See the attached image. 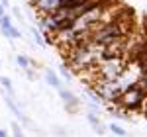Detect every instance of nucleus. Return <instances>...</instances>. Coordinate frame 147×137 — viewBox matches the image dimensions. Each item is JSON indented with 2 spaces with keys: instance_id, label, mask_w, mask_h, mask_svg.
Here are the masks:
<instances>
[{
  "instance_id": "11",
  "label": "nucleus",
  "mask_w": 147,
  "mask_h": 137,
  "mask_svg": "<svg viewBox=\"0 0 147 137\" xmlns=\"http://www.w3.org/2000/svg\"><path fill=\"white\" fill-rule=\"evenodd\" d=\"M10 129H12V133H14V135H22V133H24L18 122H12V124H10Z\"/></svg>"
},
{
  "instance_id": "14",
  "label": "nucleus",
  "mask_w": 147,
  "mask_h": 137,
  "mask_svg": "<svg viewBox=\"0 0 147 137\" xmlns=\"http://www.w3.org/2000/svg\"><path fill=\"white\" fill-rule=\"evenodd\" d=\"M61 77H63L65 80H71V79H73V75L69 73V68H67V67H63V68H61Z\"/></svg>"
},
{
  "instance_id": "9",
  "label": "nucleus",
  "mask_w": 147,
  "mask_h": 137,
  "mask_svg": "<svg viewBox=\"0 0 147 137\" xmlns=\"http://www.w3.org/2000/svg\"><path fill=\"white\" fill-rule=\"evenodd\" d=\"M108 129L112 131L114 135H125V129L122 126H118V124H110V126H108Z\"/></svg>"
},
{
  "instance_id": "10",
  "label": "nucleus",
  "mask_w": 147,
  "mask_h": 137,
  "mask_svg": "<svg viewBox=\"0 0 147 137\" xmlns=\"http://www.w3.org/2000/svg\"><path fill=\"white\" fill-rule=\"evenodd\" d=\"M32 37H34V41L37 45H45V39H43V35L39 34L37 30H32Z\"/></svg>"
},
{
  "instance_id": "16",
  "label": "nucleus",
  "mask_w": 147,
  "mask_h": 137,
  "mask_svg": "<svg viewBox=\"0 0 147 137\" xmlns=\"http://www.w3.org/2000/svg\"><path fill=\"white\" fill-rule=\"evenodd\" d=\"M8 135V131H6V129H0V137H6Z\"/></svg>"
},
{
  "instance_id": "1",
  "label": "nucleus",
  "mask_w": 147,
  "mask_h": 137,
  "mask_svg": "<svg viewBox=\"0 0 147 137\" xmlns=\"http://www.w3.org/2000/svg\"><path fill=\"white\" fill-rule=\"evenodd\" d=\"M65 4V0H34V8L37 16H45V14H53L61 6Z\"/></svg>"
},
{
  "instance_id": "8",
  "label": "nucleus",
  "mask_w": 147,
  "mask_h": 137,
  "mask_svg": "<svg viewBox=\"0 0 147 137\" xmlns=\"http://www.w3.org/2000/svg\"><path fill=\"white\" fill-rule=\"evenodd\" d=\"M16 63H18V67L22 68H28V67H32V61L26 57V55H16Z\"/></svg>"
},
{
  "instance_id": "4",
  "label": "nucleus",
  "mask_w": 147,
  "mask_h": 137,
  "mask_svg": "<svg viewBox=\"0 0 147 137\" xmlns=\"http://www.w3.org/2000/svg\"><path fill=\"white\" fill-rule=\"evenodd\" d=\"M10 26H12V18L8 14H2L0 16V32L6 39H10Z\"/></svg>"
},
{
  "instance_id": "7",
  "label": "nucleus",
  "mask_w": 147,
  "mask_h": 137,
  "mask_svg": "<svg viewBox=\"0 0 147 137\" xmlns=\"http://www.w3.org/2000/svg\"><path fill=\"white\" fill-rule=\"evenodd\" d=\"M0 84H2V88L6 90V94H10L14 96V88H12V80L8 77H0Z\"/></svg>"
},
{
  "instance_id": "17",
  "label": "nucleus",
  "mask_w": 147,
  "mask_h": 137,
  "mask_svg": "<svg viewBox=\"0 0 147 137\" xmlns=\"http://www.w3.org/2000/svg\"><path fill=\"white\" fill-rule=\"evenodd\" d=\"M2 14H6V8H4V6L0 4V16H2Z\"/></svg>"
},
{
  "instance_id": "13",
  "label": "nucleus",
  "mask_w": 147,
  "mask_h": 137,
  "mask_svg": "<svg viewBox=\"0 0 147 137\" xmlns=\"http://www.w3.org/2000/svg\"><path fill=\"white\" fill-rule=\"evenodd\" d=\"M24 73H26V79H28V80H35V79H37V77H35V73H34V68H32V67L24 68Z\"/></svg>"
},
{
  "instance_id": "3",
  "label": "nucleus",
  "mask_w": 147,
  "mask_h": 137,
  "mask_svg": "<svg viewBox=\"0 0 147 137\" xmlns=\"http://www.w3.org/2000/svg\"><path fill=\"white\" fill-rule=\"evenodd\" d=\"M4 102H6V106H8V110H10L12 114H14L18 120H20V122H22L24 126H32V122H30V120H28V118L22 114V110L18 108V104H16V100H14V96L6 94V96H4Z\"/></svg>"
},
{
  "instance_id": "12",
  "label": "nucleus",
  "mask_w": 147,
  "mask_h": 137,
  "mask_svg": "<svg viewBox=\"0 0 147 137\" xmlns=\"http://www.w3.org/2000/svg\"><path fill=\"white\" fill-rule=\"evenodd\" d=\"M22 37V34H20V30H16L14 28V24L10 26V39H20Z\"/></svg>"
},
{
  "instance_id": "5",
  "label": "nucleus",
  "mask_w": 147,
  "mask_h": 137,
  "mask_svg": "<svg viewBox=\"0 0 147 137\" xmlns=\"http://www.w3.org/2000/svg\"><path fill=\"white\" fill-rule=\"evenodd\" d=\"M45 80L49 86H53V88H61V79L55 75V71H51V68H45Z\"/></svg>"
},
{
  "instance_id": "2",
  "label": "nucleus",
  "mask_w": 147,
  "mask_h": 137,
  "mask_svg": "<svg viewBox=\"0 0 147 137\" xmlns=\"http://www.w3.org/2000/svg\"><path fill=\"white\" fill-rule=\"evenodd\" d=\"M57 92H59L61 100H65V108H67L69 112H77V108H79V98H77L73 92L65 90L63 86H61V88H57Z\"/></svg>"
},
{
  "instance_id": "18",
  "label": "nucleus",
  "mask_w": 147,
  "mask_h": 137,
  "mask_svg": "<svg viewBox=\"0 0 147 137\" xmlns=\"http://www.w3.org/2000/svg\"><path fill=\"white\" fill-rule=\"evenodd\" d=\"M0 65H2V59H0Z\"/></svg>"
},
{
  "instance_id": "15",
  "label": "nucleus",
  "mask_w": 147,
  "mask_h": 137,
  "mask_svg": "<svg viewBox=\"0 0 147 137\" xmlns=\"http://www.w3.org/2000/svg\"><path fill=\"white\" fill-rule=\"evenodd\" d=\"M12 12H14V16H16L18 20H24V18H22V12H20V8H14Z\"/></svg>"
},
{
  "instance_id": "6",
  "label": "nucleus",
  "mask_w": 147,
  "mask_h": 137,
  "mask_svg": "<svg viewBox=\"0 0 147 137\" xmlns=\"http://www.w3.org/2000/svg\"><path fill=\"white\" fill-rule=\"evenodd\" d=\"M86 120H88V124H90L92 127H96L98 131H104V126H102V122L98 120V114H96V112H88V114H86Z\"/></svg>"
}]
</instances>
